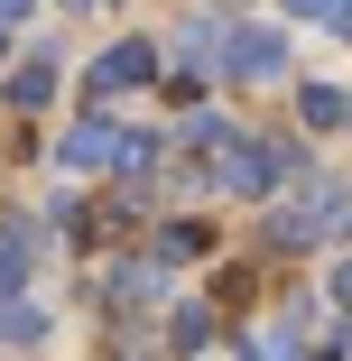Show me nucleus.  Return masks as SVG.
<instances>
[{"label":"nucleus","mask_w":352,"mask_h":361,"mask_svg":"<svg viewBox=\"0 0 352 361\" xmlns=\"http://www.w3.org/2000/svg\"><path fill=\"white\" fill-rule=\"evenodd\" d=\"M278 167H288V158H278V139H214V176H223L232 195H269Z\"/></svg>","instance_id":"obj_1"},{"label":"nucleus","mask_w":352,"mask_h":361,"mask_svg":"<svg viewBox=\"0 0 352 361\" xmlns=\"http://www.w3.org/2000/svg\"><path fill=\"white\" fill-rule=\"evenodd\" d=\"M223 65H232L241 84H269L278 65H288V47H278V28H232L223 37Z\"/></svg>","instance_id":"obj_2"},{"label":"nucleus","mask_w":352,"mask_h":361,"mask_svg":"<svg viewBox=\"0 0 352 361\" xmlns=\"http://www.w3.org/2000/svg\"><path fill=\"white\" fill-rule=\"evenodd\" d=\"M149 75H158V47L130 37V47H111V56L93 65V93H130V84H149Z\"/></svg>","instance_id":"obj_3"},{"label":"nucleus","mask_w":352,"mask_h":361,"mask_svg":"<svg viewBox=\"0 0 352 361\" xmlns=\"http://www.w3.org/2000/svg\"><path fill=\"white\" fill-rule=\"evenodd\" d=\"M28 259H37V223H0V306L28 297Z\"/></svg>","instance_id":"obj_4"},{"label":"nucleus","mask_w":352,"mask_h":361,"mask_svg":"<svg viewBox=\"0 0 352 361\" xmlns=\"http://www.w3.org/2000/svg\"><path fill=\"white\" fill-rule=\"evenodd\" d=\"M204 250H214V232H204V223H158V241H149V259H158V269L204 259Z\"/></svg>","instance_id":"obj_5"},{"label":"nucleus","mask_w":352,"mask_h":361,"mask_svg":"<svg viewBox=\"0 0 352 361\" xmlns=\"http://www.w3.org/2000/svg\"><path fill=\"white\" fill-rule=\"evenodd\" d=\"M111 139H121L111 121H75V130H65V149H56V158H65V167H93V158H111Z\"/></svg>","instance_id":"obj_6"},{"label":"nucleus","mask_w":352,"mask_h":361,"mask_svg":"<svg viewBox=\"0 0 352 361\" xmlns=\"http://www.w3.org/2000/svg\"><path fill=\"white\" fill-rule=\"evenodd\" d=\"M47 93H56V65H47V56H28V65H10V111H37Z\"/></svg>","instance_id":"obj_7"},{"label":"nucleus","mask_w":352,"mask_h":361,"mask_svg":"<svg viewBox=\"0 0 352 361\" xmlns=\"http://www.w3.org/2000/svg\"><path fill=\"white\" fill-rule=\"evenodd\" d=\"M111 158H121L130 185H149V176H158V139H149V130H121V139H111Z\"/></svg>","instance_id":"obj_8"},{"label":"nucleus","mask_w":352,"mask_h":361,"mask_svg":"<svg viewBox=\"0 0 352 361\" xmlns=\"http://www.w3.org/2000/svg\"><path fill=\"white\" fill-rule=\"evenodd\" d=\"M167 343L176 352H204V343H214V306H176L167 315Z\"/></svg>","instance_id":"obj_9"},{"label":"nucleus","mask_w":352,"mask_h":361,"mask_svg":"<svg viewBox=\"0 0 352 361\" xmlns=\"http://www.w3.org/2000/svg\"><path fill=\"white\" fill-rule=\"evenodd\" d=\"M297 111H306L315 130H343V121H352V102H343V84H306V102H297Z\"/></svg>","instance_id":"obj_10"},{"label":"nucleus","mask_w":352,"mask_h":361,"mask_svg":"<svg viewBox=\"0 0 352 361\" xmlns=\"http://www.w3.org/2000/svg\"><path fill=\"white\" fill-rule=\"evenodd\" d=\"M288 19H315V28L352 37V0H288Z\"/></svg>","instance_id":"obj_11"},{"label":"nucleus","mask_w":352,"mask_h":361,"mask_svg":"<svg viewBox=\"0 0 352 361\" xmlns=\"http://www.w3.org/2000/svg\"><path fill=\"white\" fill-rule=\"evenodd\" d=\"M102 287H111V297H121V306H149V297H158V269H111Z\"/></svg>","instance_id":"obj_12"},{"label":"nucleus","mask_w":352,"mask_h":361,"mask_svg":"<svg viewBox=\"0 0 352 361\" xmlns=\"http://www.w3.org/2000/svg\"><path fill=\"white\" fill-rule=\"evenodd\" d=\"M0 334H10V343H37V334H47V315H37L28 297H10V306H0Z\"/></svg>","instance_id":"obj_13"},{"label":"nucleus","mask_w":352,"mask_h":361,"mask_svg":"<svg viewBox=\"0 0 352 361\" xmlns=\"http://www.w3.org/2000/svg\"><path fill=\"white\" fill-rule=\"evenodd\" d=\"M28 10H37V0H0V28H19V19H28Z\"/></svg>","instance_id":"obj_14"},{"label":"nucleus","mask_w":352,"mask_h":361,"mask_svg":"<svg viewBox=\"0 0 352 361\" xmlns=\"http://www.w3.org/2000/svg\"><path fill=\"white\" fill-rule=\"evenodd\" d=\"M334 306H352V259H343V269H334Z\"/></svg>","instance_id":"obj_15"},{"label":"nucleus","mask_w":352,"mask_h":361,"mask_svg":"<svg viewBox=\"0 0 352 361\" xmlns=\"http://www.w3.org/2000/svg\"><path fill=\"white\" fill-rule=\"evenodd\" d=\"M0 56H10V28H0Z\"/></svg>","instance_id":"obj_16"}]
</instances>
